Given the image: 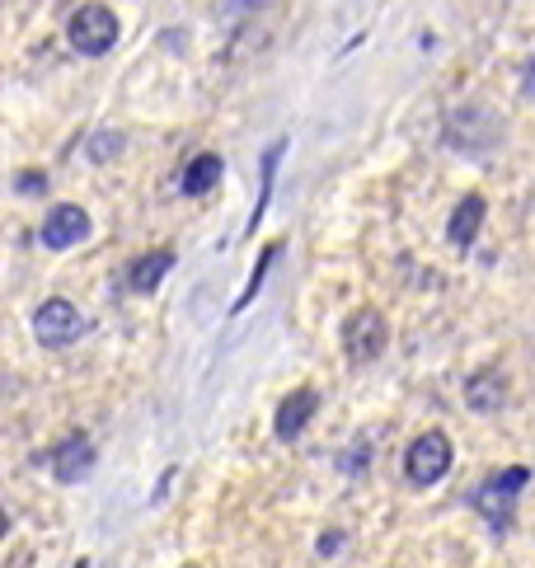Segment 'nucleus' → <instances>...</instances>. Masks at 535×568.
<instances>
[{"instance_id": "obj_1", "label": "nucleus", "mask_w": 535, "mask_h": 568, "mask_svg": "<svg viewBox=\"0 0 535 568\" xmlns=\"http://www.w3.org/2000/svg\"><path fill=\"white\" fill-rule=\"evenodd\" d=\"M526 484H531V470L526 465H507V470L498 475H488L475 494H470V507L493 526V531H512V517H517V498L526 494Z\"/></svg>"}, {"instance_id": "obj_2", "label": "nucleus", "mask_w": 535, "mask_h": 568, "mask_svg": "<svg viewBox=\"0 0 535 568\" xmlns=\"http://www.w3.org/2000/svg\"><path fill=\"white\" fill-rule=\"evenodd\" d=\"M343 357L353 362V367H372V362H381V353L390 348V324L376 306H362L343 320Z\"/></svg>"}, {"instance_id": "obj_3", "label": "nucleus", "mask_w": 535, "mask_h": 568, "mask_svg": "<svg viewBox=\"0 0 535 568\" xmlns=\"http://www.w3.org/2000/svg\"><path fill=\"white\" fill-rule=\"evenodd\" d=\"M451 460H456V446H451L446 433H423L408 442L404 452V479L414 484V489H432L437 479H446Z\"/></svg>"}, {"instance_id": "obj_4", "label": "nucleus", "mask_w": 535, "mask_h": 568, "mask_svg": "<svg viewBox=\"0 0 535 568\" xmlns=\"http://www.w3.org/2000/svg\"><path fill=\"white\" fill-rule=\"evenodd\" d=\"M67 43L80 52V57H104L113 52L118 43V14L109 6H80L71 19H67Z\"/></svg>"}, {"instance_id": "obj_5", "label": "nucleus", "mask_w": 535, "mask_h": 568, "mask_svg": "<svg viewBox=\"0 0 535 568\" xmlns=\"http://www.w3.org/2000/svg\"><path fill=\"white\" fill-rule=\"evenodd\" d=\"M33 334L43 348H71V343L85 334V315H80L67 296H48L43 306L33 311Z\"/></svg>"}, {"instance_id": "obj_6", "label": "nucleus", "mask_w": 535, "mask_h": 568, "mask_svg": "<svg viewBox=\"0 0 535 568\" xmlns=\"http://www.w3.org/2000/svg\"><path fill=\"white\" fill-rule=\"evenodd\" d=\"M90 212L75 207V202H57V207L43 216V226H38V245L43 250H75L90 240Z\"/></svg>"}, {"instance_id": "obj_7", "label": "nucleus", "mask_w": 535, "mask_h": 568, "mask_svg": "<svg viewBox=\"0 0 535 568\" xmlns=\"http://www.w3.org/2000/svg\"><path fill=\"white\" fill-rule=\"evenodd\" d=\"M94 460H99V456H94V442H90L85 433L61 437V442L52 446V456H48L52 479H57V484H80V479H90Z\"/></svg>"}, {"instance_id": "obj_8", "label": "nucleus", "mask_w": 535, "mask_h": 568, "mask_svg": "<svg viewBox=\"0 0 535 568\" xmlns=\"http://www.w3.org/2000/svg\"><path fill=\"white\" fill-rule=\"evenodd\" d=\"M315 409H320V390H315V385H301V390L286 395V399L277 404V418H273L277 442H296L305 428H311Z\"/></svg>"}, {"instance_id": "obj_9", "label": "nucleus", "mask_w": 535, "mask_h": 568, "mask_svg": "<svg viewBox=\"0 0 535 568\" xmlns=\"http://www.w3.org/2000/svg\"><path fill=\"white\" fill-rule=\"evenodd\" d=\"M484 212H488V202L480 197V193H465L461 202H456V212H451V221H446V240L456 250H470L475 245V235H480V226H484Z\"/></svg>"}, {"instance_id": "obj_10", "label": "nucleus", "mask_w": 535, "mask_h": 568, "mask_svg": "<svg viewBox=\"0 0 535 568\" xmlns=\"http://www.w3.org/2000/svg\"><path fill=\"white\" fill-rule=\"evenodd\" d=\"M170 268H174V250H151V254L132 258V263H128V292L151 296L160 282L170 277Z\"/></svg>"}, {"instance_id": "obj_11", "label": "nucleus", "mask_w": 535, "mask_h": 568, "mask_svg": "<svg viewBox=\"0 0 535 568\" xmlns=\"http://www.w3.org/2000/svg\"><path fill=\"white\" fill-rule=\"evenodd\" d=\"M465 404L475 414H498L503 404H507V381L503 372H475L465 381Z\"/></svg>"}, {"instance_id": "obj_12", "label": "nucleus", "mask_w": 535, "mask_h": 568, "mask_svg": "<svg viewBox=\"0 0 535 568\" xmlns=\"http://www.w3.org/2000/svg\"><path fill=\"white\" fill-rule=\"evenodd\" d=\"M221 174H225L221 155H216V151H202V155H193L189 165H183V174H179V193H189V197L212 193V189L221 184Z\"/></svg>"}, {"instance_id": "obj_13", "label": "nucleus", "mask_w": 535, "mask_h": 568, "mask_svg": "<svg viewBox=\"0 0 535 568\" xmlns=\"http://www.w3.org/2000/svg\"><path fill=\"white\" fill-rule=\"evenodd\" d=\"M282 151H286V141H273V146H268V155H263V174H259L263 184H259V202H254V216H250V226H244V235L259 231L268 202H273V179H277V165H282Z\"/></svg>"}, {"instance_id": "obj_14", "label": "nucleus", "mask_w": 535, "mask_h": 568, "mask_svg": "<svg viewBox=\"0 0 535 568\" xmlns=\"http://www.w3.org/2000/svg\"><path fill=\"white\" fill-rule=\"evenodd\" d=\"M282 254V240H273V245H263V254H259V263H254V273H250V282H244V292H240V301H235V311H250L254 306V296L263 292V277H268V268H273V258Z\"/></svg>"}, {"instance_id": "obj_15", "label": "nucleus", "mask_w": 535, "mask_h": 568, "mask_svg": "<svg viewBox=\"0 0 535 568\" xmlns=\"http://www.w3.org/2000/svg\"><path fill=\"white\" fill-rule=\"evenodd\" d=\"M85 155L94 160V165H109V160L122 155V136H118V132H94V136L85 141Z\"/></svg>"}, {"instance_id": "obj_16", "label": "nucleus", "mask_w": 535, "mask_h": 568, "mask_svg": "<svg viewBox=\"0 0 535 568\" xmlns=\"http://www.w3.org/2000/svg\"><path fill=\"white\" fill-rule=\"evenodd\" d=\"M19 193H48V174H33V170H24L19 174V184H14Z\"/></svg>"}, {"instance_id": "obj_17", "label": "nucleus", "mask_w": 535, "mask_h": 568, "mask_svg": "<svg viewBox=\"0 0 535 568\" xmlns=\"http://www.w3.org/2000/svg\"><path fill=\"white\" fill-rule=\"evenodd\" d=\"M339 545H343V531H324V536H320V555H324V559H334Z\"/></svg>"}, {"instance_id": "obj_18", "label": "nucleus", "mask_w": 535, "mask_h": 568, "mask_svg": "<svg viewBox=\"0 0 535 568\" xmlns=\"http://www.w3.org/2000/svg\"><path fill=\"white\" fill-rule=\"evenodd\" d=\"M526 80H531V90H535V57H531V67H526Z\"/></svg>"}, {"instance_id": "obj_19", "label": "nucleus", "mask_w": 535, "mask_h": 568, "mask_svg": "<svg viewBox=\"0 0 535 568\" xmlns=\"http://www.w3.org/2000/svg\"><path fill=\"white\" fill-rule=\"evenodd\" d=\"M75 568H90V559H80V564H75Z\"/></svg>"}]
</instances>
